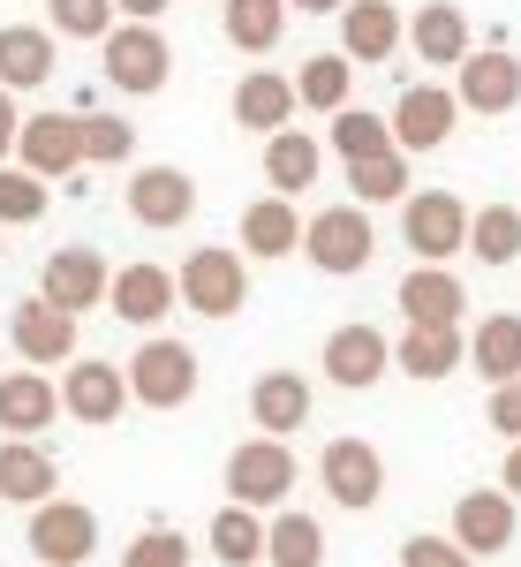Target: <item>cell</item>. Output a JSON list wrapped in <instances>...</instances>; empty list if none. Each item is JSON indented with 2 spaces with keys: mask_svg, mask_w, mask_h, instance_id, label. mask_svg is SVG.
I'll return each mask as SVG.
<instances>
[{
  "mask_svg": "<svg viewBox=\"0 0 521 567\" xmlns=\"http://www.w3.org/2000/svg\"><path fill=\"white\" fill-rule=\"evenodd\" d=\"M15 167L31 182H69L84 167V144H76V114H23V130H15Z\"/></svg>",
  "mask_w": 521,
  "mask_h": 567,
  "instance_id": "cell-10",
  "label": "cell"
},
{
  "mask_svg": "<svg viewBox=\"0 0 521 567\" xmlns=\"http://www.w3.org/2000/svg\"><path fill=\"white\" fill-rule=\"evenodd\" d=\"M347 189H355V205H400L408 197V159L400 152L363 159V167H347Z\"/></svg>",
  "mask_w": 521,
  "mask_h": 567,
  "instance_id": "cell-38",
  "label": "cell"
},
{
  "mask_svg": "<svg viewBox=\"0 0 521 567\" xmlns=\"http://www.w3.org/2000/svg\"><path fill=\"white\" fill-rule=\"evenodd\" d=\"M235 122L258 130V136L295 130V84H288L280 69H250V76L235 84Z\"/></svg>",
  "mask_w": 521,
  "mask_h": 567,
  "instance_id": "cell-26",
  "label": "cell"
},
{
  "mask_svg": "<svg viewBox=\"0 0 521 567\" xmlns=\"http://www.w3.org/2000/svg\"><path fill=\"white\" fill-rule=\"evenodd\" d=\"M461 363H477L491 386L521 379V318H514V310L483 318V326H477V341H461Z\"/></svg>",
  "mask_w": 521,
  "mask_h": 567,
  "instance_id": "cell-30",
  "label": "cell"
},
{
  "mask_svg": "<svg viewBox=\"0 0 521 567\" xmlns=\"http://www.w3.org/2000/svg\"><path fill=\"white\" fill-rule=\"evenodd\" d=\"M106 303H114V318H129V326H159L174 310V272L167 265H122L114 280H106Z\"/></svg>",
  "mask_w": 521,
  "mask_h": 567,
  "instance_id": "cell-21",
  "label": "cell"
},
{
  "mask_svg": "<svg viewBox=\"0 0 521 567\" xmlns=\"http://www.w3.org/2000/svg\"><path fill=\"white\" fill-rule=\"evenodd\" d=\"M242 250L250 258H295L303 250V219L288 197H258L250 213H242Z\"/></svg>",
  "mask_w": 521,
  "mask_h": 567,
  "instance_id": "cell-31",
  "label": "cell"
},
{
  "mask_svg": "<svg viewBox=\"0 0 521 567\" xmlns=\"http://www.w3.org/2000/svg\"><path fill=\"white\" fill-rule=\"evenodd\" d=\"M400 8L393 0H347L341 8V61L347 69H378V61H393L400 53Z\"/></svg>",
  "mask_w": 521,
  "mask_h": 567,
  "instance_id": "cell-18",
  "label": "cell"
},
{
  "mask_svg": "<svg viewBox=\"0 0 521 567\" xmlns=\"http://www.w3.org/2000/svg\"><path fill=\"white\" fill-rule=\"evenodd\" d=\"M288 84H295V106H310V114H341L347 91H355V69H347L341 53H310Z\"/></svg>",
  "mask_w": 521,
  "mask_h": 567,
  "instance_id": "cell-32",
  "label": "cell"
},
{
  "mask_svg": "<svg viewBox=\"0 0 521 567\" xmlns=\"http://www.w3.org/2000/svg\"><path fill=\"white\" fill-rule=\"evenodd\" d=\"M295 8H303V16H341L347 0H295Z\"/></svg>",
  "mask_w": 521,
  "mask_h": 567,
  "instance_id": "cell-47",
  "label": "cell"
},
{
  "mask_svg": "<svg viewBox=\"0 0 521 567\" xmlns=\"http://www.w3.org/2000/svg\"><path fill=\"white\" fill-rule=\"evenodd\" d=\"M122 567H189V537H181V529H167V523L136 529L129 553H122Z\"/></svg>",
  "mask_w": 521,
  "mask_h": 567,
  "instance_id": "cell-39",
  "label": "cell"
},
{
  "mask_svg": "<svg viewBox=\"0 0 521 567\" xmlns=\"http://www.w3.org/2000/svg\"><path fill=\"white\" fill-rule=\"evenodd\" d=\"M280 31H288V0H227V45L272 53Z\"/></svg>",
  "mask_w": 521,
  "mask_h": 567,
  "instance_id": "cell-33",
  "label": "cell"
},
{
  "mask_svg": "<svg viewBox=\"0 0 521 567\" xmlns=\"http://www.w3.org/2000/svg\"><path fill=\"white\" fill-rule=\"evenodd\" d=\"M317 175H325V144H317V136H303V130H272L264 136V182H272V197L295 205Z\"/></svg>",
  "mask_w": 521,
  "mask_h": 567,
  "instance_id": "cell-23",
  "label": "cell"
},
{
  "mask_svg": "<svg viewBox=\"0 0 521 567\" xmlns=\"http://www.w3.org/2000/svg\"><path fill=\"white\" fill-rule=\"evenodd\" d=\"M189 213H197L189 167H167V159H159V167H136L129 175V219L136 227H159V235H167V227H181Z\"/></svg>",
  "mask_w": 521,
  "mask_h": 567,
  "instance_id": "cell-17",
  "label": "cell"
},
{
  "mask_svg": "<svg viewBox=\"0 0 521 567\" xmlns=\"http://www.w3.org/2000/svg\"><path fill=\"white\" fill-rule=\"evenodd\" d=\"M499 492L521 499V439H507V462H499Z\"/></svg>",
  "mask_w": 521,
  "mask_h": 567,
  "instance_id": "cell-45",
  "label": "cell"
},
{
  "mask_svg": "<svg viewBox=\"0 0 521 567\" xmlns=\"http://www.w3.org/2000/svg\"><path fill=\"white\" fill-rule=\"evenodd\" d=\"M461 326H408L400 341H393V371L400 379H416V386H438V379H454L461 371Z\"/></svg>",
  "mask_w": 521,
  "mask_h": 567,
  "instance_id": "cell-20",
  "label": "cell"
},
{
  "mask_svg": "<svg viewBox=\"0 0 521 567\" xmlns=\"http://www.w3.org/2000/svg\"><path fill=\"white\" fill-rule=\"evenodd\" d=\"M317 363H325V379H333V386L371 393L393 371V341L378 333V326H363V318H355V326H333V333H325V355H317Z\"/></svg>",
  "mask_w": 521,
  "mask_h": 567,
  "instance_id": "cell-13",
  "label": "cell"
},
{
  "mask_svg": "<svg viewBox=\"0 0 521 567\" xmlns=\"http://www.w3.org/2000/svg\"><path fill=\"white\" fill-rule=\"evenodd\" d=\"M98 45H106V84L129 91V99H152L174 76V45L159 23H114Z\"/></svg>",
  "mask_w": 521,
  "mask_h": 567,
  "instance_id": "cell-5",
  "label": "cell"
},
{
  "mask_svg": "<svg viewBox=\"0 0 521 567\" xmlns=\"http://www.w3.org/2000/svg\"><path fill=\"white\" fill-rule=\"evenodd\" d=\"M333 152H341L347 167H363V159H386V152H393L386 114H363V106H341V114H333Z\"/></svg>",
  "mask_w": 521,
  "mask_h": 567,
  "instance_id": "cell-37",
  "label": "cell"
},
{
  "mask_svg": "<svg viewBox=\"0 0 521 567\" xmlns=\"http://www.w3.org/2000/svg\"><path fill=\"white\" fill-rule=\"evenodd\" d=\"M174 296L197 310V318H235V310L250 303V265H242V250H219V243H205V250H189V258H181V272H174Z\"/></svg>",
  "mask_w": 521,
  "mask_h": 567,
  "instance_id": "cell-3",
  "label": "cell"
},
{
  "mask_svg": "<svg viewBox=\"0 0 521 567\" xmlns=\"http://www.w3.org/2000/svg\"><path fill=\"white\" fill-rule=\"evenodd\" d=\"M61 409L76 416V424H122V409H129V386H122V371L114 363H91V355H69V371H61Z\"/></svg>",
  "mask_w": 521,
  "mask_h": 567,
  "instance_id": "cell-15",
  "label": "cell"
},
{
  "mask_svg": "<svg viewBox=\"0 0 521 567\" xmlns=\"http://www.w3.org/2000/svg\"><path fill=\"white\" fill-rule=\"evenodd\" d=\"M400 243L416 250V265H454L469 243V205L454 189H416L400 197Z\"/></svg>",
  "mask_w": 521,
  "mask_h": 567,
  "instance_id": "cell-4",
  "label": "cell"
},
{
  "mask_svg": "<svg viewBox=\"0 0 521 567\" xmlns=\"http://www.w3.org/2000/svg\"><path fill=\"white\" fill-rule=\"evenodd\" d=\"M303 258L317 265V272H333V280L363 272V265L378 258L371 213H363V205H325L317 219H303Z\"/></svg>",
  "mask_w": 521,
  "mask_h": 567,
  "instance_id": "cell-6",
  "label": "cell"
},
{
  "mask_svg": "<svg viewBox=\"0 0 521 567\" xmlns=\"http://www.w3.org/2000/svg\"><path fill=\"white\" fill-rule=\"evenodd\" d=\"M31 553H39V567H84L91 553H98V515H91L84 499H39L31 507Z\"/></svg>",
  "mask_w": 521,
  "mask_h": 567,
  "instance_id": "cell-7",
  "label": "cell"
},
{
  "mask_svg": "<svg viewBox=\"0 0 521 567\" xmlns=\"http://www.w3.org/2000/svg\"><path fill=\"white\" fill-rule=\"evenodd\" d=\"M400 567H477L454 537H431V529H416V537H400Z\"/></svg>",
  "mask_w": 521,
  "mask_h": 567,
  "instance_id": "cell-42",
  "label": "cell"
},
{
  "mask_svg": "<svg viewBox=\"0 0 521 567\" xmlns=\"http://www.w3.org/2000/svg\"><path fill=\"white\" fill-rule=\"evenodd\" d=\"M106 280H114V272H106V258H98L91 243H61L39 272V296L53 310H69V318H84V310L106 303Z\"/></svg>",
  "mask_w": 521,
  "mask_h": 567,
  "instance_id": "cell-11",
  "label": "cell"
},
{
  "mask_svg": "<svg viewBox=\"0 0 521 567\" xmlns=\"http://www.w3.org/2000/svg\"><path fill=\"white\" fill-rule=\"evenodd\" d=\"M264 560L272 567H325V523L303 507H272L264 523Z\"/></svg>",
  "mask_w": 521,
  "mask_h": 567,
  "instance_id": "cell-29",
  "label": "cell"
},
{
  "mask_svg": "<svg viewBox=\"0 0 521 567\" xmlns=\"http://www.w3.org/2000/svg\"><path fill=\"white\" fill-rule=\"evenodd\" d=\"M454 106L461 114H514L521 106V61L507 45H483L454 69Z\"/></svg>",
  "mask_w": 521,
  "mask_h": 567,
  "instance_id": "cell-12",
  "label": "cell"
},
{
  "mask_svg": "<svg viewBox=\"0 0 521 567\" xmlns=\"http://www.w3.org/2000/svg\"><path fill=\"white\" fill-rule=\"evenodd\" d=\"M39 84H53V31L8 23L0 31V91L15 99V91H39Z\"/></svg>",
  "mask_w": 521,
  "mask_h": 567,
  "instance_id": "cell-28",
  "label": "cell"
},
{
  "mask_svg": "<svg viewBox=\"0 0 521 567\" xmlns=\"http://www.w3.org/2000/svg\"><path fill=\"white\" fill-rule=\"evenodd\" d=\"M212 553H219V567H258L264 560V515L219 507L212 515Z\"/></svg>",
  "mask_w": 521,
  "mask_h": 567,
  "instance_id": "cell-36",
  "label": "cell"
},
{
  "mask_svg": "<svg viewBox=\"0 0 521 567\" xmlns=\"http://www.w3.org/2000/svg\"><path fill=\"white\" fill-rule=\"evenodd\" d=\"M174 0H114V16H129V23H159Z\"/></svg>",
  "mask_w": 521,
  "mask_h": 567,
  "instance_id": "cell-46",
  "label": "cell"
},
{
  "mask_svg": "<svg viewBox=\"0 0 521 567\" xmlns=\"http://www.w3.org/2000/svg\"><path fill=\"white\" fill-rule=\"evenodd\" d=\"M8 341H15V355H23V371H39V363H69V355L84 349V341H76V318H69V310H53L45 296L15 303Z\"/></svg>",
  "mask_w": 521,
  "mask_h": 567,
  "instance_id": "cell-16",
  "label": "cell"
},
{
  "mask_svg": "<svg viewBox=\"0 0 521 567\" xmlns=\"http://www.w3.org/2000/svg\"><path fill=\"white\" fill-rule=\"evenodd\" d=\"M454 122H461V106H454L446 84H408L386 114V136H393L400 159H416V152H438V144L454 136Z\"/></svg>",
  "mask_w": 521,
  "mask_h": 567,
  "instance_id": "cell-9",
  "label": "cell"
},
{
  "mask_svg": "<svg viewBox=\"0 0 521 567\" xmlns=\"http://www.w3.org/2000/svg\"><path fill=\"white\" fill-rule=\"evenodd\" d=\"M250 424H258V439H288L310 424V379H295V371H264L258 386H250Z\"/></svg>",
  "mask_w": 521,
  "mask_h": 567,
  "instance_id": "cell-24",
  "label": "cell"
},
{
  "mask_svg": "<svg viewBox=\"0 0 521 567\" xmlns=\"http://www.w3.org/2000/svg\"><path fill=\"white\" fill-rule=\"evenodd\" d=\"M53 409H61V393L45 371H8L0 379V432L8 439H39L53 424Z\"/></svg>",
  "mask_w": 521,
  "mask_h": 567,
  "instance_id": "cell-27",
  "label": "cell"
},
{
  "mask_svg": "<svg viewBox=\"0 0 521 567\" xmlns=\"http://www.w3.org/2000/svg\"><path fill=\"white\" fill-rule=\"evenodd\" d=\"M53 484H61V462L39 439H0V499L39 507V499H53Z\"/></svg>",
  "mask_w": 521,
  "mask_h": 567,
  "instance_id": "cell-25",
  "label": "cell"
},
{
  "mask_svg": "<svg viewBox=\"0 0 521 567\" xmlns=\"http://www.w3.org/2000/svg\"><path fill=\"white\" fill-rule=\"evenodd\" d=\"M461 250H477V265H514L521 258V213L514 205L469 213V243H461Z\"/></svg>",
  "mask_w": 521,
  "mask_h": 567,
  "instance_id": "cell-34",
  "label": "cell"
},
{
  "mask_svg": "<svg viewBox=\"0 0 521 567\" xmlns=\"http://www.w3.org/2000/svg\"><path fill=\"white\" fill-rule=\"evenodd\" d=\"M76 144H84V167H129L136 122H122V114H76Z\"/></svg>",
  "mask_w": 521,
  "mask_h": 567,
  "instance_id": "cell-35",
  "label": "cell"
},
{
  "mask_svg": "<svg viewBox=\"0 0 521 567\" xmlns=\"http://www.w3.org/2000/svg\"><path fill=\"white\" fill-rule=\"evenodd\" d=\"M317 484L333 492V507L363 515V507L386 499V454H378L371 439H333V446L317 454Z\"/></svg>",
  "mask_w": 521,
  "mask_h": 567,
  "instance_id": "cell-8",
  "label": "cell"
},
{
  "mask_svg": "<svg viewBox=\"0 0 521 567\" xmlns=\"http://www.w3.org/2000/svg\"><path fill=\"white\" fill-rule=\"evenodd\" d=\"M197 379H205V363H197V349L189 341H167V333H152L144 349L129 355V371H122V386H129V401H144V409H159V416H174V409H189L197 401Z\"/></svg>",
  "mask_w": 521,
  "mask_h": 567,
  "instance_id": "cell-1",
  "label": "cell"
},
{
  "mask_svg": "<svg viewBox=\"0 0 521 567\" xmlns=\"http://www.w3.org/2000/svg\"><path fill=\"white\" fill-rule=\"evenodd\" d=\"M393 303H400L408 326H461L469 288H461V272H454V265H408V280L393 288Z\"/></svg>",
  "mask_w": 521,
  "mask_h": 567,
  "instance_id": "cell-19",
  "label": "cell"
},
{
  "mask_svg": "<svg viewBox=\"0 0 521 567\" xmlns=\"http://www.w3.org/2000/svg\"><path fill=\"white\" fill-rule=\"evenodd\" d=\"M400 39H416V61H431V69H461L469 61V16L454 0H424L416 23H400Z\"/></svg>",
  "mask_w": 521,
  "mask_h": 567,
  "instance_id": "cell-22",
  "label": "cell"
},
{
  "mask_svg": "<svg viewBox=\"0 0 521 567\" xmlns=\"http://www.w3.org/2000/svg\"><path fill=\"white\" fill-rule=\"evenodd\" d=\"M483 424H491L499 439H521V379L491 386V409H483Z\"/></svg>",
  "mask_w": 521,
  "mask_h": 567,
  "instance_id": "cell-43",
  "label": "cell"
},
{
  "mask_svg": "<svg viewBox=\"0 0 521 567\" xmlns=\"http://www.w3.org/2000/svg\"><path fill=\"white\" fill-rule=\"evenodd\" d=\"M45 213V182H31L23 167H0V227H31Z\"/></svg>",
  "mask_w": 521,
  "mask_h": 567,
  "instance_id": "cell-41",
  "label": "cell"
},
{
  "mask_svg": "<svg viewBox=\"0 0 521 567\" xmlns=\"http://www.w3.org/2000/svg\"><path fill=\"white\" fill-rule=\"evenodd\" d=\"M61 39H106L114 31V0H45Z\"/></svg>",
  "mask_w": 521,
  "mask_h": 567,
  "instance_id": "cell-40",
  "label": "cell"
},
{
  "mask_svg": "<svg viewBox=\"0 0 521 567\" xmlns=\"http://www.w3.org/2000/svg\"><path fill=\"white\" fill-rule=\"evenodd\" d=\"M288 499H295V454H288V439H242L227 454V507L272 515Z\"/></svg>",
  "mask_w": 521,
  "mask_h": 567,
  "instance_id": "cell-2",
  "label": "cell"
},
{
  "mask_svg": "<svg viewBox=\"0 0 521 567\" xmlns=\"http://www.w3.org/2000/svg\"><path fill=\"white\" fill-rule=\"evenodd\" d=\"M15 130H23V114H15V99L0 91V167H8V152H15Z\"/></svg>",
  "mask_w": 521,
  "mask_h": 567,
  "instance_id": "cell-44",
  "label": "cell"
},
{
  "mask_svg": "<svg viewBox=\"0 0 521 567\" xmlns=\"http://www.w3.org/2000/svg\"><path fill=\"white\" fill-rule=\"evenodd\" d=\"M469 560H491V553H507L514 545V499L499 492V484H483V492H461L454 499V529H446Z\"/></svg>",
  "mask_w": 521,
  "mask_h": 567,
  "instance_id": "cell-14",
  "label": "cell"
}]
</instances>
